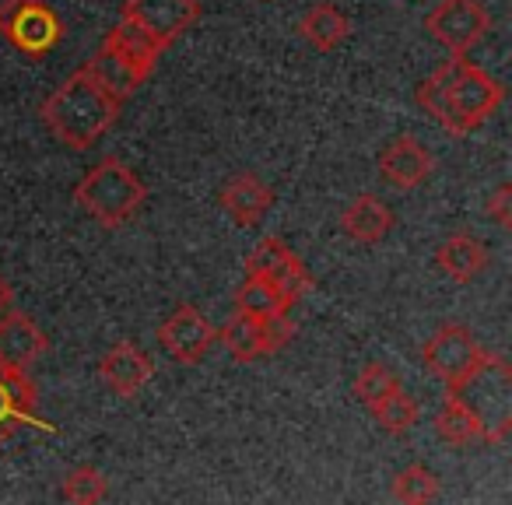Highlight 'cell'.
<instances>
[{"instance_id":"obj_9","label":"cell","mask_w":512,"mask_h":505,"mask_svg":"<svg viewBox=\"0 0 512 505\" xmlns=\"http://www.w3.org/2000/svg\"><path fill=\"white\" fill-rule=\"evenodd\" d=\"M484 355V348L477 344V337L470 334L463 323H442L425 344H421V362L442 383H456L463 372L474 369V362Z\"/></svg>"},{"instance_id":"obj_25","label":"cell","mask_w":512,"mask_h":505,"mask_svg":"<svg viewBox=\"0 0 512 505\" xmlns=\"http://www.w3.org/2000/svg\"><path fill=\"white\" fill-rule=\"evenodd\" d=\"M435 435H439L446 446L453 449H463V446H474V442H481V432H477L474 418H470L467 411H463L460 404H456L453 397L446 393V400H442L439 414H435Z\"/></svg>"},{"instance_id":"obj_22","label":"cell","mask_w":512,"mask_h":505,"mask_svg":"<svg viewBox=\"0 0 512 505\" xmlns=\"http://www.w3.org/2000/svg\"><path fill=\"white\" fill-rule=\"evenodd\" d=\"M218 344L235 362H256V358L271 355L264 337V320H249L242 313H232V320L218 330Z\"/></svg>"},{"instance_id":"obj_3","label":"cell","mask_w":512,"mask_h":505,"mask_svg":"<svg viewBox=\"0 0 512 505\" xmlns=\"http://www.w3.org/2000/svg\"><path fill=\"white\" fill-rule=\"evenodd\" d=\"M449 397L474 418L484 446H502L512 432V369L505 358L484 351L474 369L446 386Z\"/></svg>"},{"instance_id":"obj_17","label":"cell","mask_w":512,"mask_h":505,"mask_svg":"<svg viewBox=\"0 0 512 505\" xmlns=\"http://www.w3.org/2000/svg\"><path fill=\"white\" fill-rule=\"evenodd\" d=\"M341 228L348 239L362 242V246H376L393 232V211L386 200H379L376 193H358L341 214Z\"/></svg>"},{"instance_id":"obj_14","label":"cell","mask_w":512,"mask_h":505,"mask_svg":"<svg viewBox=\"0 0 512 505\" xmlns=\"http://www.w3.org/2000/svg\"><path fill=\"white\" fill-rule=\"evenodd\" d=\"M151 376H155V362L134 341H116L99 358V379L123 400L137 397L151 383Z\"/></svg>"},{"instance_id":"obj_11","label":"cell","mask_w":512,"mask_h":505,"mask_svg":"<svg viewBox=\"0 0 512 505\" xmlns=\"http://www.w3.org/2000/svg\"><path fill=\"white\" fill-rule=\"evenodd\" d=\"M120 18H130L141 29H148L169 50L183 32H190L197 25L200 4L197 0H127Z\"/></svg>"},{"instance_id":"obj_12","label":"cell","mask_w":512,"mask_h":505,"mask_svg":"<svg viewBox=\"0 0 512 505\" xmlns=\"http://www.w3.org/2000/svg\"><path fill=\"white\" fill-rule=\"evenodd\" d=\"M435 172V158L414 134H400L379 151V176L393 190H418Z\"/></svg>"},{"instance_id":"obj_15","label":"cell","mask_w":512,"mask_h":505,"mask_svg":"<svg viewBox=\"0 0 512 505\" xmlns=\"http://www.w3.org/2000/svg\"><path fill=\"white\" fill-rule=\"evenodd\" d=\"M46 348H50V337L43 334V327H36L32 316L18 309L0 316V365L29 372L46 355Z\"/></svg>"},{"instance_id":"obj_29","label":"cell","mask_w":512,"mask_h":505,"mask_svg":"<svg viewBox=\"0 0 512 505\" xmlns=\"http://www.w3.org/2000/svg\"><path fill=\"white\" fill-rule=\"evenodd\" d=\"M11 302H15V292H11V285H8V281H4V274H0V316L8 313Z\"/></svg>"},{"instance_id":"obj_7","label":"cell","mask_w":512,"mask_h":505,"mask_svg":"<svg viewBox=\"0 0 512 505\" xmlns=\"http://www.w3.org/2000/svg\"><path fill=\"white\" fill-rule=\"evenodd\" d=\"M158 344H162V351L172 362L200 365L211 355L214 344H218V330H214V323L207 320L193 302H183V306H176L162 320V327H158Z\"/></svg>"},{"instance_id":"obj_28","label":"cell","mask_w":512,"mask_h":505,"mask_svg":"<svg viewBox=\"0 0 512 505\" xmlns=\"http://www.w3.org/2000/svg\"><path fill=\"white\" fill-rule=\"evenodd\" d=\"M484 214H488L502 232H509L512 228V183H502L488 200H484Z\"/></svg>"},{"instance_id":"obj_23","label":"cell","mask_w":512,"mask_h":505,"mask_svg":"<svg viewBox=\"0 0 512 505\" xmlns=\"http://www.w3.org/2000/svg\"><path fill=\"white\" fill-rule=\"evenodd\" d=\"M369 411H372V418L379 421V428H383L386 435H397V439L418 425V400H414L404 386L390 390L383 400H376Z\"/></svg>"},{"instance_id":"obj_8","label":"cell","mask_w":512,"mask_h":505,"mask_svg":"<svg viewBox=\"0 0 512 505\" xmlns=\"http://www.w3.org/2000/svg\"><path fill=\"white\" fill-rule=\"evenodd\" d=\"M22 428H36V432H46V435L60 432L57 425L39 418L36 383H32L22 369L0 365V446H8Z\"/></svg>"},{"instance_id":"obj_2","label":"cell","mask_w":512,"mask_h":505,"mask_svg":"<svg viewBox=\"0 0 512 505\" xmlns=\"http://www.w3.org/2000/svg\"><path fill=\"white\" fill-rule=\"evenodd\" d=\"M123 113V99H116L85 64L43 102V123L64 148L88 151Z\"/></svg>"},{"instance_id":"obj_24","label":"cell","mask_w":512,"mask_h":505,"mask_svg":"<svg viewBox=\"0 0 512 505\" xmlns=\"http://www.w3.org/2000/svg\"><path fill=\"white\" fill-rule=\"evenodd\" d=\"M390 495L397 498V502H407V505H425V502H435V498L442 495V484H439V477L425 467V463H411V467H404L397 477H393Z\"/></svg>"},{"instance_id":"obj_19","label":"cell","mask_w":512,"mask_h":505,"mask_svg":"<svg viewBox=\"0 0 512 505\" xmlns=\"http://www.w3.org/2000/svg\"><path fill=\"white\" fill-rule=\"evenodd\" d=\"M106 46H113L116 53H120L123 60H130L134 67H141L144 74L155 71L158 57L165 53V46L158 43L155 36H151L148 29H141L137 22H130V18H120V22L113 25V29L106 32V39H102Z\"/></svg>"},{"instance_id":"obj_18","label":"cell","mask_w":512,"mask_h":505,"mask_svg":"<svg viewBox=\"0 0 512 505\" xmlns=\"http://www.w3.org/2000/svg\"><path fill=\"white\" fill-rule=\"evenodd\" d=\"M295 32H299V36L306 39L313 50L334 53V50H341V46L351 39V18L344 15L337 4H330V0H320V4H313V8H309L306 15L299 18Z\"/></svg>"},{"instance_id":"obj_13","label":"cell","mask_w":512,"mask_h":505,"mask_svg":"<svg viewBox=\"0 0 512 505\" xmlns=\"http://www.w3.org/2000/svg\"><path fill=\"white\" fill-rule=\"evenodd\" d=\"M274 190L271 183L256 176V172H235L232 179H225L218 190V207L242 228H256L260 221L271 214L274 207Z\"/></svg>"},{"instance_id":"obj_20","label":"cell","mask_w":512,"mask_h":505,"mask_svg":"<svg viewBox=\"0 0 512 505\" xmlns=\"http://www.w3.org/2000/svg\"><path fill=\"white\" fill-rule=\"evenodd\" d=\"M85 67L102 81V85L109 88V92L116 95V99H123V102H127L130 95H134L137 88H141L144 81L151 78V74H144L141 67H134L130 60H123L120 53H116L113 46H106V43L99 46V53H95V57L88 60Z\"/></svg>"},{"instance_id":"obj_10","label":"cell","mask_w":512,"mask_h":505,"mask_svg":"<svg viewBox=\"0 0 512 505\" xmlns=\"http://www.w3.org/2000/svg\"><path fill=\"white\" fill-rule=\"evenodd\" d=\"M246 274L267 278L288 302H292V306L313 288V278H309L306 264L295 257V249H288L285 242L274 239V235H267V239H260L253 249H249Z\"/></svg>"},{"instance_id":"obj_4","label":"cell","mask_w":512,"mask_h":505,"mask_svg":"<svg viewBox=\"0 0 512 505\" xmlns=\"http://www.w3.org/2000/svg\"><path fill=\"white\" fill-rule=\"evenodd\" d=\"M74 200L92 221L102 228H120L134 218L148 200V186L141 183L130 165L120 158H102L95 162L74 186Z\"/></svg>"},{"instance_id":"obj_21","label":"cell","mask_w":512,"mask_h":505,"mask_svg":"<svg viewBox=\"0 0 512 505\" xmlns=\"http://www.w3.org/2000/svg\"><path fill=\"white\" fill-rule=\"evenodd\" d=\"M235 313L249 316V320H271V316L292 313V302H288L267 278L246 274V281L235 288Z\"/></svg>"},{"instance_id":"obj_27","label":"cell","mask_w":512,"mask_h":505,"mask_svg":"<svg viewBox=\"0 0 512 505\" xmlns=\"http://www.w3.org/2000/svg\"><path fill=\"white\" fill-rule=\"evenodd\" d=\"M400 386V376L390 369L386 362H369V365H362V372L355 376V397H358V404H365V407H372L376 400H383L390 390H397Z\"/></svg>"},{"instance_id":"obj_6","label":"cell","mask_w":512,"mask_h":505,"mask_svg":"<svg viewBox=\"0 0 512 505\" xmlns=\"http://www.w3.org/2000/svg\"><path fill=\"white\" fill-rule=\"evenodd\" d=\"M425 32L449 53H470L491 32L481 0H439L425 18Z\"/></svg>"},{"instance_id":"obj_5","label":"cell","mask_w":512,"mask_h":505,"mask_svg":"<svg viewBox=\"0 0 512 505\" xmlns=\"http://www.w3.org/2000/svg\"><path fill=\"white\" fill-rule=\"evenodd\" d=\"M0 39L39 60L64 43V22L46 0H0Z\"/></svg>"},{"instance_id":"obj_26","label":"cell","mask_w":512,"mask_h":505,"mask_svg":"<svg viewBox=\"0 0 512 505\" xmlns=\"http://www.w3.org/2000/svg\"><path fill=\"white\" fill-rule=\"evenodd\" d=\"M60 495L74 505H99V502H106V495H109V477L102 474L99 467H92V463H81V467H74L71 474L64 477Z\"/></svg>"},{"instance_id":"obj_1","label":"cell","mask_w":512,"mask_h":505,"mask_svg":"<svg viewBox=\"0 0 512 505\" xmlns=\"http://www.w3.org/2000/svg\"><path fill=\"white\" fill-rule=\"evenodd\" d=\"M414 102L449 134H474L505 102V85L484 67L470 64L467 53H453L442 67L418 81Z\"/></svg>"},{"instance_id":"obj_16","label":"cell","mask_w":512,"mask_h":505,"mask_svg":"<svg viewBox=\"0 0 512 505\" xmlns=\"http://www.w3.org/2000/svg\"><path fill=\"white\" fill-rule=\"evenodd\" d=\"M435 267L456 285H470L488 267V246L470 232H453L435 246Z\"/></svg>"}]
</instances>
